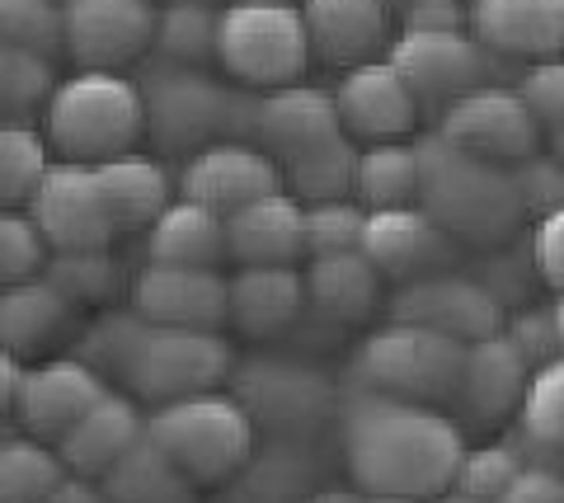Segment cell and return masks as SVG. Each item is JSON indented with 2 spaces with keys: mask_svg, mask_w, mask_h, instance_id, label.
<instances>
[{
  "mask_svg": "<svg viewBox=\"0 0 564 503\" xmlns=\"http://www.w3.org/2000/svg\"><path fill=\"white\" fill-rule=\"evenodd\" d=\"M339 442L348 480L362 494L433 499L456 475L466 428L437 405L348 391L339 405Z\"/></svg>",
  "mask_w": 564,
  "mask_h": 503,
  "instance_id": "cell-1",
  "label": "cell"
},
{
  "mask_svg": "<svg viewBox=\"0 0 564 503\" xmlns=\"http://www.w3.org/2000/svg\"><path fill=\"white\" fill-rule=\"evenodd\" d=\"M254 136L273 155L282 188L296 203H329L352 194L358 146L344 136L334 99L315 85H282L254 103Z\"/></svg>",
  "mask_w": 564,
  "mask_h": 503,
  "instance_id": "cell-2",
  "label": "cell"
},
{
  "mask_svg": "<svg viewBox=\"0 0 564 503\" xmlns=\"http://www.w3.org/2000/svg\"><path fill=\"white\" fill-rule=\"evenodd\" d=\"M414 151H419V207L456 245L494 250L518 240V231L527 227V212L508 165L456 151L437 132L414 142Z\"/></svg>",
  "mask_w": 564,
  "mask_h": 503,
  "instance_id": "cell-3",
  "label": "cell"
},
{
  "mask_svg": "<svg viewBox=\"0 0 564 503\" xmlns=\"http://www.w3.org/2000/svg\"><path fill=\"white\" fill-rule=\"evenodd\" d=\"M147 136L141 85L122 72H76L52 85L43 103V142L62 161L99 165L109 155L137 151Z\"/></svg>",
  "mask_w": 564,
  "mask_h": 503,
  "instance_id": "cell-4",
  "label": "cell"
},
{
  "mask_svg": "<svg viewBox=\"0 0 564 503\" xmlns=\"http://www.w3.org/2000/svg\"><path fill=\"white\" fill-rule=\"evenodd\" d=\"M147 442L161 452L184 480L198 490L226 484L245 461L254 457V419L226 391L184 395V401L151 405Z\"/></svg>",
  "mask_w": 564,
  "mask_h": 503,
  "instance_id": "cell-5",
  "label": "cell"
},
{
  "mask_svg": "<svg viewBox=\"0 0 564 503\" xmlns=\"http://www.w3.org/2000/svg\"><path fill=\"white\" fill-rule=\"evenodd\" d=\"M462 358H466L462 339H447L437 329H423L410 320H386L352 353L348 391L447 409L456 376H462Z\"/></svg>",
  "mask_w": 564,
  "mask_h": 503,
  "instance_id": "cell-6",
  "label": "cell"
},
{
  "mask_svg": "<svg viewBox=\"0 0 564 503\" xmlns=\"http://www.w3.org/2000/svg\"><path fill=\"white\" fill-rule=\"evenodd\" d=\"M236 372V349L221 339V329H184V325H147L141 320L118 376L128 381V395L141 405H165L184 395L221 391Z\"/></svg>",
  "mask_w": 564,
  "mask_h": 503,
  "instance_id": "cell-7",
  "label": "cell"
},
{
  "mask_svg": "<svg viewBox=\"0 0 564 503\" xmlns=\"http://www.w3.org/2000/svg\"><path fill=\"white\" fill-rule=\"evenodd\" d=\"M217 62L245 90H282L311 66L302 10L288 0H231L217 14Z\"/></svg>",
  "mask_w": 564,
  "mask_h": 503,
  "instance_id": "cell-8",
  "label": "cell"
},
{
  "mask_svg": "<svg viewBox=\"0 0 564 503\" xmlns=\"http://www.w3.org/2000/svg\"><path fill=\"white\" fill-rule=\"evenodd\" d=\"M386 62L410 85L419 109L443 113L447 103L480 90V85H499L503 62L475 39V33H400L386 47Z\"/></svg>",
  "mask_w": 564,
  "mask_h": 503,
  "instance_id": "cell-9",
  "label": "cell"
},
{
  "mask_svg": "<svg viewBox=\"0 0 564 503\" xmlns=\"http://www.w3.org/2000/svg\"><path fill=\"white\" fill-rule=\"evenodd\" d=\"M141 85V103H147V136H155L170 151H198L217 142L221 132L236 128V99L207 80L198 66H165Z\"/></svg>",
  "mask_w": 564,
  "mask_h": 503,
  "instance_id": "cell-10",
  "label": "cell"
},
{
  "mask_svg": "<svg viewBox=\"0 0 564 503\" xmlns=\"http://www.w3.org/2000/svg\"><path fill=\"white\" fill-rule=\"evenodd\" d=\"M231 381L245 414L273 433H311L315 424H325V414L339 409V391L325 381V372L296 358L236 362Z\"/></svg>",
  "mask_w": 564,
  "mask_h": 503,
  "instance_id": "cell-11",
  "label": "cell"
},
{
  "mask_svg": "<svg viewBox=\"0 0 564 503\" xmlns=\"http://www.w3.org/2000/svg\"><path fill=\"white\" fill-rule=\"evenodd\" d=\"M57 20L76 72H128L155 43L151 0H62Z\"/></svg>",
  "mask_w": 564,
  "mask_h": 503,
  "instance_id": "cell-12",
  "label": "cell"
},
{
  "mask_svg": "<svg viewBox=\"0 0 564 503\" xmlns=\"http://www.w3.org/2000/svg\"><path fill=\"white\" fill-rule=\"evenodd\" d=\"M24 212L33 217V227L43 231L52 254H70V250H109L113 245V217L104 207V194L95 184V165L80 161H52L43 170L39 188Z\"/></svg>",
  "mask_w": 564,
  "mask_h": 503,
  "instance_id": "cell-13",
  "label": "cell"
},
{
  "mask_svg": "<svg viewBox=\"0 0 564 503\" xmlns=\"http://www.w3.org/2000/svg\"><path fill=\"white\" fill-rule=\"evenodd\" d=\"M437 136L447 146L480 155L494 165H518L522 155L541 151V128L527 103L508 85H480L437 113Z\"/></svg>",
  "mask_w": 564,
  "mask_h": 503,
  "instance_id": "cell-14",
  "label": "cell"
},
{
  "mask_svg": "<svg viewBox=\"0 0 564 503\" xmlns=\"http://www.w3.org/2000/svg\"><path fill=\"white\" fill-rule=\"evenodd\" d=\"M334 113L352 146H372V142H404L419 128V103L410 95V85L400 80V72L386 57L348 66L334 85Z\"/></svg>",
  "mask_w": 564,
  "mask_h": 503,
  "instance_id": "cell-15",
  "label": "cell"
},
{
  "mask_svg": "<svg viewBox=\"0 0 564 503\" xmlns=\"http://www.w3.org/2000/svg\"><path fill=\"white\" fill-rule=\"evenodd\" d=\"M503 316H508V310L462 269L400 283L395 302H391V320H410V325H423V329H437V335L462 339V343L499 335Z\"/></svg>",
  "mask_w": 564,
  "mask_h": 503,
  "instance_id": "cell-16",
  "label": "cell"
},
{
  "mask_svg": "<svg viewBox=\"0 0 564 503\" xmlns=\"http://www.w3.org/2000/svg\"><path fill=\"white\" fill-rule=\"evenodd\" d=\"M527 376H532V362L522 358V349L503 335H485L466 343L462 358V376H456L452 405L447 414H456V424L470 428H499L503 419H513L527 391Z\"/></svg>",
  "mask_w": 564,
  "mask_h": 503,
  "instance_id": "cell-17",
  "label": "cell"
},
{
  "mask_svg": "<svg viewBox=\"0 0 564 503\" xmlns=\"http://www.w3.org/2000/svg\"><path fill=\"white\" fill-rule=\"evenodd\" d=\"M282 175L273 155L254 142H236V136H217L198 151H188L180 170V198L212 207L217 217L236 212V207L254 203L263 194H278Z\"/></svg>",
  "mask_w": 564,
  "mask_h": 503,
  "instance_id": "cell-18",
  "label": "cell"
},
{
  "mask_svg": "<svg viewBox=\"0 0 564 503\" xmlns=\"http://www.w3.org/2000/svg\"><path fill=\"white\" fill-rule=\"evenodd\" d=\"M386 283H414L429 273H447L462 259V245L423 212V207H386V212H367L362 221V245H358Z\"/></svg>",
  "mask_w": 564,
  "mask_h": 503,
  "instance_id": "cell-19",
  "label": "cell"
},
{
  "mask_svg": "<svg viewBox=\"0 0 564 503\" xmlns=\"http://www.w3.org/2000/svg\"><path fill=\"white\" fill-rule=\"evenodd\" d=\"M109 381L95 362L85 358H39L20 376V395H14V419L24 433L43 442H57L62 433L90 409Z\"/></svg>",
  "mask_w": 564,
  "mask_h": 503,
  "instance_id": "cell-20",
  "label": "cell"
},
{
  "mask_svg": "<svg viewBox=\"0 0 564 503\" xmlns=\"http://www.w3.org/2000/svg\"><path fill=\"white\" fill-rule=\"evenodd\" d=\"M132 310L147 325L221 329L226 325V273L184 269V264H147L132 277Z\"/></svg>",
  "mask_w": 564,
  "mask_h": 503,
  "instance_id": "cell-21",
  "label": "cell"
},
{
  "mask_svg": "<svg viewBox=\"0 0 564 503\" xmlns=\"http://www.w3.org/2000/svg\"><path fill=\"white\" fill-rule=\"evenodd\" d=\"M296 10L311 39V57H321L334 72L386 57L391 47L395 10L386 0H302Z\"/></svg>",
  "mask_w": 564,
  "mask_h": 503,
  "instance_id": "cell-22",
  "label": "cell"
},
{
  "mask_svg": "<svg viewBox=\"0 0 564 503\" xmlns=\"http://www.w3.org/2000/svg\"><path fill=\"white\" fill-rule=\"evenodd\" d=\"M470 33L499 62L564 57V0H470Z\"/></svg>",
  "mask_w": 564,
  "mask_h": 503,
  "instance_id": "cell-23",
  "label": "cell"
},
{
  "mask_svg": "<svg viewBox=\"0 0 564 503\" xmlns=\"http://www.w3.org/2000/svg\"><path fill=\"white\" fill-rule=\"evenodd\" d=\"M306 310V283L296 264H240L226 273V325L245 339H278Z\"/></svg>",
  "mask_w": 564,
  "mask_h": 503,
  "instance_id": "cell-24",
  "label": "cell"
},
{
  "mask_svg": "<svg viewBox=\"0 0 564 503\" xmlns=\"http://www.w3.org/2000/svg\"><path fill=\"white\" fill-rule=\"evenodd\" d=\"M141 438H147V409H141V401L128 391H104L52 447H57V457L70 475L99 480Z\"/></svg>",
  "mask_w": 564,
  "mask_h": 503,
  "instance_id": "cell-25",
  "label": "cell"
},
{
  "mask_svg": "<svg viewBox=\"0 0 564 503\" xmlns=\"http://www.w3.org/2000/svg\"><path fill=\"white\" fill-rule=\"evenodd\" d=\"M221 221H226V259H236V264H302L306 259L302 203L288 188L245 203Z\"/></svg>",
  "mask_w": 564,
  "mask_h": 503,
  "instance_id": "cell-26",
  "label": "cell"
},
{
  "mask_svg": "<svg viewBox=\"0 0 564 503\" xmlns=\"http://www.w3.org/2000/svg\"><path fill=\"white\" fill-rule=\"evenodd\" d=\"M302 283H306V310L348 329V325L372 320V310L381 306L386 277L372 269V259L362 250H339V254H311L302 269Z\"/></svg>",
  "mask_w": 564,
  "mask_h": 503,
  "instance_id": "cell-27",
  "label": "cell"
},
{
  "mask_svg": "<svg viewBox=\"0 0 564 503\" xmlns=\"http://www.w3.org/2000/svg\"><path fill=\"white\" fill-rule=\"evenodd\" d=\"M95 184H99L104 207H109L118 236L122 231H147L174 198V184L165 175V165L151 161V155H141V151H122V155L99 161Z\"/></svg>",
  "mask_w": 564,
  "mask_h": 503,
  "instance_id": "cell-28",
  "label": "cell"
},
{
  "mask_svg": "<svg viewBox=\"0 0 564 503\" xmlns=\"http://www.w3.org/2000/svg\"><path fill=\"white\" fill-rule=\"evenodd\" d=\"M66 292L52 277H24V283L0 287V349H10L14 358H39L52 339L70 325Z\"/></svg>",
  "mask_w": 564,
  "mask_h": 503,
  "instance_id": "cell-29",
  "label": "cell"
},
{
  "mask_svg": "<svg viewBox=\"0 0 564 503\" xmlns=\"http://www.w3.org/2000/svg\"><path fill=\"white\" fill-rule=\"evenodd\" d=\"M226 259V221L203 203L170 198V207L147 227V264L217 269Z\"/></svg>",
  "mask_w": 564,
  "mask_h": 503,
  "instance_id": "cell-30",
  "label": "cell"
},
{
  "mask_svg": "<svg viewBox=\"0 0 564 503\" xmlns=\"http://www.w3.org/2000/svg\"><path fill=\"white\" fill-rule=\"evenodd\" d=\"M352 203L362 212H386V207L419 203V151L410 142H372L358 146L352 161Z\"/></svg>",
  "mask_w": 564,
  "mask_h": 503,
  "instance_id": "cell-31",
  "label": "cell"
},
{
  "mask_svg": "<svg viewBox=\"0 0 564 503\" xmlns=\"http://www.w3.org/2000/svg\"><path fill=\"white\" fill-rule=\"evenodd\" d=\"M99 484H104V494H109V503H198V484L174 471L147 438L128 447V452L99 475Z\"/></svg>",
  "mask_w": 564,
  "mask_h": 503,
  "instance_id": "cell-32",
  "label": "cell"
},
{
  "mask_svg": "<svg viewBox=\"0 0 564 503\" xmlns=\"http://www.w3.org/2000/svg\"><path fill=\"white\" fill-rule=\"evenodd\" d=\"M66 466L57 447L33 438V433H6L0 438V503H43Z\"/></svg>",
  "mask_w": 564,
  "mask_h": 503,
  "instance_id": "cell-33",
  "label": "cell"
},
{
  "mask_svg": "<svg viewBox=\"0 0 564 503\" xmlns=\"http://www.w3.org/2000/svg\"><path fill=\"white\" fill-rule=\"evenodd\" d=\"M518 442L532 452H560L564 457V353L545 358L532 368L518 405Z\"/></svg>",
  "mask_w": 564,
  "mask_h": 503,
  "instance_id": "cell-34",
  "label": "cell"
},
{
  "mask_svg": "<svg viewBox=\"0 0 564 503\" xmlns=\"http://www.w3.org/2000/svg\"><path fill=\"white\" fill-rule=\"evenodd\" d=\"M226 484L236 490L231 503H302L311 494V461L296 447H273V457H250Z\"/></svg>",
  "mask_w": 564,
  "mask_h": 503,
  "instance_id": "cell-35",
  "label": "cell"
},
{
  "mask_svg": "<svg viewBox=\"0 0 564 503\" xmlns=\"http://www.w3.org/2000/svg\"><path fill=\"white\" fill-rule=\"evenodd\" d=\"M52 85H57L52 57L29 47H0V123H24V113L47 103Z\"/></svg>",
  "mask_w": 564,
  "mask_h": 503,
  "instance_id": "cell-36",
  "label": "cell"
},
{
  "mask_svg": "<svg viewBox=\"0 0 564 503\" xmlns=\"http://www.w3.org/2000/svg\"><path fill=\"white\" fill-rule=\"evenodd\" d=\"M47 165L52 155L43 132L29 123H0V207H29Z\"/></svg>",
  "mask_w": 564,
  "mask_h": 503,
  "instance_id": "cell-37",
  "label": "cell"
},
{
  "mask_svg": "<svg viewBox=\"0 0 564 503\" xmlns=\"http://www.w3.org/2000/svg\"><path fill=\"white\" fill-rule=\"evenodd\" d=\"M161 57L174 66H198L203 57H217V14L198 0H174L165 14H155V43Z\"/></svg>",
  "mask_w": 564,
  "mask_h": 503,
  "instance_id": "cell-38",
  "label": "cell"
},
{
  "mask_svg": "<svg viewBox=\"0 0 564 503\" xmlns=\"http://www.w3.org/2000/svg\"><path fill=\"white\" fill-rule=\"evenodd\" d=\"M52 283L66 292L70 306H99V302H113L122 292V269L109 250H70V254H52L47 269H43Z\"/></svg>",
  "mask_w": 564,
  "mask_h": 503,
  "instance_id": "cell-39",
  "label": "cell"
},
{
  "mask_svg": "<svg viewBox=\"0 0 564 503\" xmlns=\"http://www.w3.org/2000/svg\"><path fill=\"white\" fill-rule=\"evenodd\" d=\"M513 90H518V99L527 103V113L536 118L541 146L551 151L555 161H564V57L532 62Z\"/></svg>",
  "mask_w": 564,
  "mask_h": 503,
  "instance_id": "cell-40",
  "label": "cell"
},
{
  "mask_svg": "<svg viewBox=\"0 0 564 503\" xmlns=\"http://www.w3.org/2000/svg\"><path fill=\"white\" fill-rule=\"evenodd\" d=\"M47 259H52L47 240L33 227L24 207H0V287L24 283V277H43Z\"/></svg>",
  "mask_w": 564,
  "mask_h": 503,
  "instance_id": "cell-41",
  "label": "cell"
},
{
  "mask_svg": "<svg viewBox=\"0 0 564 503\" xmlns=\"http://www.w3.org/2000/svg\"><path fill=\"white\" fill-rule=\"evenodd\" d=\"M0 47H29L43 57L62 52L57 0H0Z\"/></svg>",
  "mask_w": 564,
  "mask_h": 503,
  "instance_id": "cell-42",
  "label": "cell"
},
{
  "mask_svg": "<svg viewBox=\"0 0 564 503\" xmlns=\"http://www.w3.org/2000/svg\"><path fill=\"white\" fill-rule=\"evenodd\" d=\"M470 277H475V283H480L503 310L527 306V302H532V292L541 287V277H536V269H532V250L513 245V240H508V245L485 250V269H475Z\"/></svg>",
  "mask_w": 564,
  "mask_h": 503,
  "instance_id": "cell-43",
  "label": "cell"
},
{
  "mask_svg": "<svg viewBox=\"0 0 564 503\" xmlns=\"http://www.w3.org/2000/svg\"><path fill=\"white\" fill-rule=\"evenodd\" d=\"M302 221H306V259H311V254L358 250L367 212L352 198H329V203H302Z\"/></svg>",
  "mask_w": 564,
  "mask_h": 503,
  "instance_id": "cell-44",
  "label": "cell"
},
{
  "mask_svg": "<svg viewBox=\"0 0 564 503\" xmlns=\"http://www.w3.org/2000/svg\"><path fill=\"white\" fill-rule=\"evenodd\" d=\"M522 452L518 442H485V447H466L462 461H456V475H452V490H462L470 499H494L508 480L522 471Z\"/></svg>",
  "mask_w": 564,
  "mask_h": 503,
  "instance_id": "cell-45",
  "label": "cell"
},
{
  "mask_svg": "<svg viewBox=\"0 0 564 503\" xmlns=\"http://www.w3.org/2000/svg\"><path fill=\"white\" fill-rule=\"evenodd\" d=\"M508 175H513V188L522 198L527 221H536L545 212H555V207H564V161H555L545 146L532 151V155H522L518 165H508Z\"/></svg>",
  "mask_w": 564,
  "mask_h": 503,
  "instance_id": "cell-46",
  "label": "cell"
},
{
  "mask_svg": "<svg viewBox=\"0 0 564 503\" xmlns=\"http://www.w3.org/2000/svg\"><path fill=\"white\" fill-rule=\"evenodd\" d=\"M503 335L518 343L522 358L532 362V368H541L545 358H555L560 353V343H555V325H551V306L545 302H527V306H513L503 316Z\"/></svg>",
  "mask_w": 564,
  "mask_h": 503,
  "instance_id": "cell-47",
  "label": "cell"
},
{
  "mask_svg": "<svg viewBox=\"0 0 564 503\" xmlns=\"http://www.w3.org/2000/svg\"><path fill=\"white\" fill-rule=\"evenodd\" d=\"M527 250H532V269L541 277V287L564 292V207L536 217L532 236H527Z\"/></svg>",
  "mask_w": 564,
  "mask_h": 503,
  "instance_id": "cell-48",
  "label": "cell"
},
{
  "mask_svg": "<svg viewBox=\"0 0 564 503\" xmlns=\"http://www.w3.org/2000/svg\"><path fill=\"white\" fill-rule=\"evenodd\" d=\"M400 33H470L466 0H410L395 10Z\"/></svg>",
  "mask_w": 564,
  "mask_h": 503,
  "instance_id": "cell-49",
  "label": "cell"
},
{
  "mask_svg": "<svg viewBox=\"0 0 564 503\" xmlns=\"http://www.w3.org/2000/svg\"><path fill=\"white\" fill-rule=\"evenodd\" d=\"M489 503H564V471L545 461H522V471Z\"/></svg>",
  "mask_w": 564,
  "mask_h": 503,
  "instance_id": "cell-50",
  "label": "cell"
},
{
  "mask_svg": "<svg viewBox=\"0 0 564 503\" xmlns=\"http://www.w3.org/2000/svg\"><path fill=\"white\" fill-rule=\"evenodd\" d=\"M43 503H109V494H104V484L90 480V475H62L57 490H52Z\"/></svg>",
  "mask_w": 564,
  "mask_h": 503,
  "instance_id": "cell-51",
  "label": "cell"
},
{
  "mask_svg": "<svg viewBox=\"0 0 564 503\" xmlns=\"http://www.w3.org/2000/svg\"><path fill=\"white\" fill-rule=\"evenodd\" d=\"M20 376H24V362L14 358L10 349H0V419L14 414V395H20Z\"/></svg>",
  "mask_w": 564,
  "mask_h": 503,
  "instance_id": "cell-52",
  "label": "cell"
},
{
  "mask_svg": "<svg viewBox=\"0 0 564 503\" xmlns=\"http://www.w3.org/2000/svg\"><path fill=\"white\" fill-rule=\"evenodd\" d=\"M302 503H367V494L352 484V490H344V484H325V490H311Z\"/></svg>",
  "mask_w": 564,
  "mask_h": 503,
  "instance_id": "cell-53",
  "label": "cell"
},
{
  "mask_svg": "<svg viewBox=\"0 0 564 503\" xmlns=\"http://www.w3.org/2000/svg\"><path fill=\"white\" fill-rule=\"evenodd\" d=\"M551 325H555V343L564 353V292H555V302H551Z\"/></svg>",
  "mask_w": 564,
  "mask_h": 503,
  "instance_id": "cell-54",
  "label": "cell"
},
{
  "mask_svg": "<svg viewBox=\"0 0 564 503\" xmlns=\"http://www.w3.org/2000/svg\"><path fill=\"white\" fill-rule=\"evenodd\" d=\"M429 503H485V499H470V494H462V490H452L447 484V490H437Z\"/></svg>",
  "mask_w": 564,
  "mask_h": 503,
  "instance_id": "cell-55",
  "label": "cell"
},
{
  "mask_svg": "<svg viewBox=\"0 0 564 503\" xmlns=\"http://www.w3.org/2000/svg\"><path fill=\"white\" fill-rule=\"evenodd\" d=\"M367 503H429V499H404V494H367Z\"/></svg>",
  "mask_w": 564,
  "mask_h": 503,
  "instance_id": "cell-56",
  "label": "cell"
},
{
  "mask_svg": "<svg viewBox=\"0 0 564 503\" xmlns=\"http://www.w3.org/2000/svg\"><path fill=\"white\" fill-rule=\"evenodd\" d=\"M386 6H391V10H400V6H410V0H386Z\"/></svg>",
  "mask_w": 564,
  "mask_h": 503,
  "instance_id": "cell-57",
  "label": "cell"
},
{
  "mask_svg": "<svg viewBox=\"0 0 564 503\" xmlns=\"http://www.w3.org/2000/svg\"><path fill=\"white\" fill-rule=\"evenodd\" d=\"M288 6H292V0H288Z\"/></svg>",
  "mask_w": 564,
  "mask_h": 503,
  "instance_id": "cell-58",
  "label": "cell"
}]
</instances>
